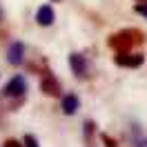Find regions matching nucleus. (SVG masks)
<instances>
[{
  "instance_id": "1",
  "label": "nucleus",
  "mask_w": 147,
  "mask_h": 147,
  "mask_svg": "<svg viewBox=\"0 0 147 147\" xmlns=\"http://www.w3.org/2000/svg\"><path fill=\"white\" fill-rule=\"evenodd\" d=\"M25 92H27V80H25L22 76H13L9 83L5 85V89H2V94H5L7 98H18V96H22Z\"/></svg>"
},
{
  "instance_id": "7",
  "label": "nucleus",
  "mask_w": 147,
  "mask_h": 147,
  "mask_svg": "<svg viewBox=\"0 0 147 147\" xmlns=\"http://www.w3.org/2000/svg\"><path fill=\"white\" fill-rule=\"evenodd\" d=\"M78 107H80V98H78L76 94H67L63 98V111L67 116H74V114L78 111Z\"/></svg>"
},
{
  "instance_id": "14",
  "label": "nucleus",
  "mask_w": 147,
  "mask_h": 147,
  "mask_svg": "<svg viewBox=\"0 0 147 147\" xmlns=\"http://www.w3.org/2000/svg\"><path fill=\"white\" fill-rule=\"evenodd\" d=\"M5 20V11H2V7H0V22Z\"/></svg>"
},
{
  "instance_id": "9",
  "label": "nucleus",
  "mask_w": 147,
  "mask_h": 147,
  "mask_svg": "<svg viewBox=\"0 0 147 147\" xmlns=\"http://www.w3.org/2000/svg\"><path fill=\"white\" fill-rule=\"evenodd\" d=\"M22 145H25V147H38V140H36V136L25 134V138H22Z\"/></svg>"
},
{
  "instance_id": "12",
  "label": "nucleus",
  "mask_w": 147,
  "mask_h": 147,
  "mask_svg": "<svg viewBox=\"0 0 147 147\" xmlns=\"http://www.w3.org/2000/svg\"><path fill=\"white\" fill-rule=\"evenodd\" d=\"M102 143H105V147H116V140L109 136H102Z\"/></svg>"
},
{
  "instance_id": "11",
  "label": "nucleus",
  "mask_w": 147,
  "mask_h": 147,
  "mask_svg": "<svg viewBox=\"0 0 147 147\" xmlns=\"http://www.w3.org/2000/svg\"><path fill=\"white\" fill-rule=\"evenodd\" d=\"M5 147H25V145H22L20 140H16V138H9V140L5 143Z\"/></svg>"
},
{
  "instance_id": "4",
  "label": "nucleus",
  "mask_w": 147,
  "mask_h": 147,
  "mask_svg": "<svg viewBox=\"0 0 147 147\" xmlns=\"http://www.w3.org/2000/svg\"><path fill=\"white\" fill-rule=\"evenodd\" d=\"M69 67L74 69V74H76L78 78H85V76H87V60H85V56L71 54L69 56Z\"/></svg>"
},
{
  "instance_id": "2",
  "label": "nucleus",
  "mask_w": 147,
  "mask_h": 147,
  "mask_svg": "<svg viewBox=\"0 0 147 147\" xmlns=\"http://www.w3.org/2000/svg\"><path fill=\"white\" fill-rule=\"evenodd\" d=\"M129 34L131 31H120V34H116V36L109 40V45L116 49V51H129V47L134 45V42H138L136 38H129Z\"/></svg>"
},
{
  "instance_id": "13",
  "label": "nucleus",
  "mask_w": 147,
  "mask_h": 147,
  "mask_svg": "<svg viewBox=\"0 0 147 147\" xmlns=\"http://www.w3.org/2000/svg\"><path fill=\"white\" fill-rule=\"evenodd\" d=\"M136 147H147V138H140V140H138V145Z\"/></svg>"
},
{
  "instance_id": "8",
  "label": "nucleus",
  "mask_w": 147,
  "mask_h": 147,
  "mask_svg": "<svg viewBox=\"0 0 147 147\" xmlns=\"http://www.w3.org/2000/svg\"><path fill=\"white\" fill-rule=\"evenodd\" d=\"M40 89H42L47 96H58V94H60V87L56 83V78H51V76H45V78L40 80Z\"/></svg>"
},
{
  "instance_id": "10",
  "label": "nucleus",
  "mask_w": 147,
  "mask_h": 147,
  "mask_svg": "<svg viewBox=\"0 0 147 147\" xmlns=\"http://www.w3.org/2000/svg\"><path fill=\"white\" fill-rule=\"evenodd\" d=\"M136 11L140 13V16H145V18H147V0H140V2H138V5H136Z\"/></svg>"
},
{
  "instance_id": "15",
  "label": "nucleus",
  "mask_w": 147,
  "mask_h": 147,
  "mask_svg": "<svg viewBox=\"0 0 147 147\" xmlns=\"http://www.w3.org/2000/svg\"><path fill=\"white\" fill-rule=\"evenodd\" d=\"M136 2H140V0H136Z\"/></svg>"
},
{
  "instance_id": "6",
  "label": "nucleus",
  "mask_w": 147,
  "mask_h": 147,
  "mask_svg": "<svg viewBox=\"0 0 147 147\" xmlns=\"http://www.w3.org/2000/svg\"><path fill=\"white\" fill-rule=\"evenodd\" d=\"M36 22L40 25V27H49V25L54 22V9H51L49 5L38 7V11H36Z\"/></svg>"
},
{
  "instance_id": "5",
  "label": "nucleus",
  "mask_w": 147,
  "mask_h": 147,
  "mask_svg": "<svg viewBox=\"0 0 147 147\" xmlns=\"http://www.w3.org/2000/svg\"><path fill=\"white\" fill-rule=\"evenodd\" d=\"M116 63L123 65V67H138V65H143V56H140V54H127V51H118V56H116Z\"/></svg>"
},
{
  "instance_id": "3",
  "label": "nucleus",
  "mask_w": 147,
  "mask_h": 147,
  "mask_svg": "<svg viewBox=\"0 0 147 147\" xmlns=\"http://www.w3.org/2000/svg\"><path fill=\"white\" fill-rule=\"evenodd\" d=\"M22 60H25V45L22 42H11L9 49H7V63L18 67Z\"/></svg>"
}]
</instances>
